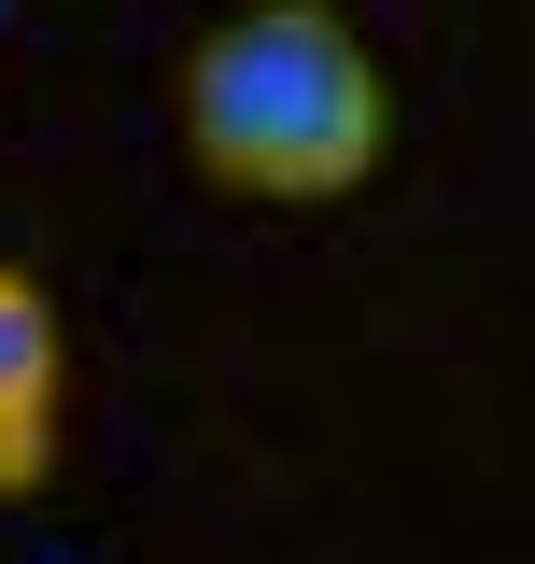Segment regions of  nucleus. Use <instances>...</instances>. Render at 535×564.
<instances>
[{
    "label": "nucleus",
    "mask_w": 535,
    "mask_h": 564,
    "mask_svg": "<svg viewBox=\"0 0 535 564\" xmlns=\"http://www.w3.org/2000/svg\"><path fill=\"white\" fill-rule=\"evenodd\" d=\"M381 57L338 0H240L184 57V155L226 198H352L381 170Z\"/></svg>",
    "instance_id": "nucleus-1"
},
{
    "label": "nucleus",
    "mask_w": 535,
    "mask_h": 564,
    "mask_svg": "<svg viewBox=\"0 0 535 564\" xmlns=\"http://www.w3.org/2000/svg\"><path fill=\"white\" fill-rule=\"evenodd\" d=\"M57 423H70V339H57V296L0 254V508L57 480Z\"/></svg>",
    "instance_id": "nucleus-2"
},
{
    "label": "nucleus",
    "mask_w": 535,
    "mask_h": 564,
    "mask_svg": "<svg viewBox=\"0 0 535 564\" xmlns=\"http://www.w3.org/2000/svg\"><path fill=\"white\" fill-rule=\"evenodd\" d=\"M0 14H14V0H0Z\"/></svg>",
    "instance_id": "nucleus-3"
}]
</instances>
